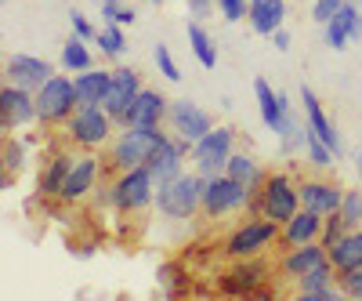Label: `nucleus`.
Here are the masks:
<instances>
[{"mask_svg":"<svg viewBox=\"0 0 362 301\" xmlns=\"http://www.w3.org/2000/svg\"><path fill=\"white\" fill-rule=\"evenodd\" d=\"M37 113L40 127H66V120L76 113V80L66 73H54L37 87Z\"/></svg>","mask_w":362,"mask_h":301,"instance_id":"obj_8","label":"nucleus"},{"mask_svg":"<svg viewBox=\"0 0 362 301\" xmlns=\"http://www.w3.org/2000/svg\"><path fill=\"white\" fill-rule=\"evenodd\" d=\"M329 254H326V247L319 244H300V247H290V251H279V261H276V276L283 280V283H300L315 265H322Z\"/></svg>","mask_w":362,"mask_h":301,"instance_id":"obj_17","label":"nucleus"},{"mask_svg":"<svg viewBox=\"0 0 362 301\" xmlns=\"http://www.w3.org/2000/svg\"><path fill=\"white\" fill-rule=\"evenodd\" d=\"M167 127H170V135H181L196 145L210 127H214V116L206 109H199L192 98H174L170 109H167Z\"/></svg>","mask_w":362,"mask_h":301,"instance_id":"obj_16","label":"nucleus"},{"mask_svg":"<svg viewBox=\"0 0 362 301\" xmlns=\"http://www.w3.org/2000/svg\"><path fill=\"white\" fill-rule=\"evenodd\" d=\"M348 4V0H315L312 4V22H319V25H326L334 15H341V8Z\"/></svg>","mask_w":362,"mask_h":301,"instance_id":"obj_39","label":"nucleus"},{"mask_svg":"<svg viewBox=\"0 0 362 301\" xmlns=\"http://www.w3.org/2000/svg\"><path fill=\"white\" fill-rule=\"evenodd\" d=\"M4 73H8V84H18V87L37 91L44 80L54 76V66L47 62V58H37V55H11L4 62Z\"/></svg>","mask_w":362,"mask_h":301,"instance_id":"obj_21","label":"nucleus"},{"mask_svg":"<svg viewBox=\"0 0 362 301\" xmlns=\"http://www.w3.org/2000/svg\"><path fill=\"white\" fill-rule=\"evenodd\" d=\"M98 178H105V160L95 153V149H76L73 157V167L62 182V193H58V203H83L87 196H95L98 189Z\"/></svg>","mask_w":362,"mask_h":301,"instance_id":"obj_10","label":"nucleus"},{"mask_svg":"<svg viewBox=\"0 0 362 301\" xmlns=\"http://www.w3.org/2000/svg\"><path fill=\"white\" fill-rule=\"evenodd\" d=\"M272 44H276V51H290V33H286V25L272 33Z\"/></svg>","mask_w":362,"mask_h":301,"instance_id":"obj_45","label":"nucleus"},{"mask_svg":"<svg viewBox=\"0 0 362 301\" xmlns=\"http://www.w3.org/2000/svg\"><path fill=\"white\" fill-rule=\"evenodd\" d=\"M66 138L73 149H105L116 135V120L105 106H76V113L66 120Z\"/></svg>","mask_w":362,"mask_h":301,"instance_id":"obj_6","label":"nucleus"},{"mask_svg":"<svg viewBox=\"0 0 362 301\" xmlns=\"http://www.w3.org/2000/svg\"><path fill=\"white\" fill-rule=\"evenodd\" d=\"M22 164H25V149H22V142H15L8 135L4 138V186H11V174H18Z\"/></svg>","mask_w":362,"mask_h":301,"instance_id":"obj_35","label":"nucleus"},{"mask_svg":"<svg viewBox=\"0 0 362 301\" xmlns=\"http://www.w3.org/2000/svg\"><path fill=\"white\" fill-rule=\"evenodd\" d=\"M305 160H308L312 171H329V167L337 164V153H334V149H329V145L308 127V131H305Z\"/></svg>","mask_w":362,"mask_h":301,"instance_id":"obj_31","label":"nucleus"},{"mask_svg":"<svg viewBox=\"0 0 362 301\" xmlns=\"http://www.w3.org/2000/svg\"><path fill=\"white\" fill-rule=\"evenodd\" d=\"M185 33H189V47H192V55H196V62H199L203 69H218V47H214V40H210V33L203 29V22L189 18Z\"/></svg>","mask_w":362,"mask_h":301,"instance_id":"obj_28","label":"nucleus"},{"mask_svg":"<svg viewBox=\"0 0 362 301\" xmlns=\"http://www.w3.org/2000/svg\"><path fill=\"white\" fill-rule=\"evenodd\" d=\"M95 44H98V51H102L105 58H124V55H127V37H124V25H119V22H105V25L98 29Z\"/></svg>","mask_w":362,"mask_h":301,"instance_id":"obj_32","label":"nucleus"},{"mask_svg":"<svg viewBox=\"0 0 362 301\" xmlns=\"http://www.w3.org/2000/svg\"><path fill=\"white\" fill-rule=\"evenodd\" d=\"M102 18L105 22H119V25H134L138 11L131 4H124V0H102Z\"/></svg>","mask_w":362,"mask_h":301,"instance_id":"obj_36","label":"nucleus"},{"mask_svg":"<svg viewBox=\"0 0 362 301\" xmlns=\"http://www.w3.org/2000/svg\"><path fill=\"white\" fill-rule=\"evenodd\" d=\"M326 254H329V261H334L337 276L351 273V268H362V229H348Z\"/></svg>","mask_w":362,"mask_h":301,"instance_id":"obj_26","label":"nucleus"},{"mask_svg":"<svg viewBox=\"0 0 362 301\" xmlns=\"http://www.w3.org/2000/svg\"><path fill=\"white\" fill-rule=\"evenodd\" d=\"M272 273H276V268L264 258H232V265L218 276V290L228 294V297H254L272 280Z\"/></svg>","mask_w":362,"mask_h":301,"instance_id":"obj_11","label":"nucleus"},{"mask_svg":"<svg viewBox=\"0 0 362 301\" xmlns=\"http://www.w3.org/2000/svg\"><path fill=\"white\" fill-rule=\"evenodd\" d=\"M156 215L167 218V222H189L199 215L203 207V174L196 171H181L177 178L163 182L156 189Z\"/></svg>","mask_w":362,"mask_h":301,"instance_id":"obj_3","label":"nucleus"},{"mask_svg":"<svg viewBox=\"0 0 362 301\" xmlns=\"http://www.w3.org/2000/svg\"><path fill=\"white\" fill-rule=\"evenodd\" d=\"M95 66V55H90V47H87V40L83 37H69L66 44H62V69L66 73H83V69H90Z\"/></svg>","mask_w":362,"mask_h":301,"instance_id":"obj_30","label":"nucleus"},{"mask_svg":"<svg viewBox=\"0 0 362 301\" xmlns=\"http://www.w3.org/2000/svg\"><path fill=\"white\" fill-rule=\"evenodd\" d=\"M225 174H228V178H235V182H247V186L261 189V182H264V174H268V171H261V164H257L250 153H232V160H228Z\"/></svg>","mask_w":362,"mask_h":301,"instance_id":"obj_29","label":"nucleus"},{"mask_svg":"<svg viewBox=\"0 0 362 301\" xmlns=\"http://www.w3.org/2000/svg\"><path fill=\"white\" fill-rule=\"evenodd\" d=\"M355 11H358V4H355V0H348V4L341 8V15H334V18L322 25V44L329 51H344L351 44V18H355Z\"/></svg>","mask_w":362,"mask_h":301,"instance_id":"obj_27","label":"nucleus"},{"mask_svg":"<svg viewBox=\"0 0 362 301\" xmlns=\"http://www.w3.org/2000/svg\"><path fill=\"white\" fill-rule=\"evenodd\" d=\"M69 25H73V33H76V37H83V40H95V37H98V29L87 22V15H83V11H69Z\"/></svg>","mask_w":362,"mask_h":301,"instance_id":"obj_44","label":"nucleus"},{"mask_svg":"<svg viewBox=\"0 0 362 301\" xmlns=\"http://www.w3.org/2000/svg\"><path fill=\"white\" fill-rule=\"evenodd\" d=\"M189 157H192V142L181 138V135H167V138L156 145V153L148 157L145 167L153 171L156 186H163V182H170V178H177L181 171H185Z\"/></svg>","mask_w":362,"mask_h":301,"instance_id":"obj_15","label":"nucleus"},{"mask_svg":"<svg viewBox=\"0 0 362 301\" xmlns=\"http://www.w3.org/2000/svg\"><path fill=\"white\" fill-rule=\"evenodd\" d=\"M73 80H76V106H102L109 95V84H112V69L90 66V69L76 73Z\"/></svg>","mask_w":362,"mask_h":301,"instance_id":"obj_25","label":"nucleus"},{"mask_svg":"<svg viewBox=\"0 0 362 301\" xmlns=\"http://www.w3.org/2000/svg\"><path fill=\"white\" fill-rule=\"evenodd\" d=\"M279 244V222H272L264 215H250L247 222H239L228 239H225V254L228 258H261L268 254L272 247Z\"/></svg>","mask_w":362,"mask_h":301,"instance_id":"obj_7","label":"nucleus"},{"mask_svg":"<svg viewBox=\"0 0 362 301\" xmlns=\"http://www.w3.org/2000/svg\"><path fill=\"white\" fill-rule=\"evenodd\" d=\"M322 222H326V215H319V210H312V207H300L290 222L279 225L276 251H290V247H300V244H315V239L322 236Z\"/></svg>","mask_w":362,"mask_h":301,"instance_id":"obj_19","label":"nucleus"},{"mask_svg":"<svg viewBox=\"0 0 362 301\" xmlns=\"http://www.w3.org/2000/svg\"><path fill=\"white\" fill-rule=\"evenodd\" d=\"M138 91H141V76H138V69H131V66H116L112 69V84H109V95H105V109L112 113V120H119L127 109H131V102L138 98Z\"/></svg>","mask_w":362,"mask_h":301,"instance_id":"obj_22","label":"nucleus"},{"mask_svg":"<svg viewBox=\"0 0 362 301\" xmlns=\"http://www.w3.org/2000/svg\"><path fill=\"white\" fill-rule=\"evenodd\" d=\"M148 4H163V0H148Z\"/></svg>","mask_w":362,"mask_h":301,"instance_id":"obj_48","label":"nucleus"},{"mask_svg":"<svg viewBox=\"0 0 362 301\" xmlns=\"http://www.w3.org/2000/svg\"><path fill=\"white\" fill-rule=\"evenodd\" d=\"M247 22H250V29L257 37H272L286 22V0H250Z\"/></svg>","mask_w":362,"mask_h":301,"instance_id":"obj_23","label":"nucleus"},{"mask_svg":"<svg viewBox=\"0 0 362 301\" xmlns=\"http://www.w3.org/2000/svg\"><path fill=\"white\" fill-rule=\"evenodd\" d=\"M337 283H341V294H344V297H355V301H362V268H351V273H341V276H337Z\"/></svg>","mask_w":362,"mask_h":301,"instance_id":"obj_41","label":"nucleus"},{"mask_svg":"<svg viewBox=\"0 0 362 301\" xmlns=\"http://www.w3.org/2000/svg\"><path fill=\"white\" fill-rule=\"evenodd\" d=\"M344 200V186H337L326 174H300V203L319 215H337Z\"/></svg>","mask_w":362,"mask_h":301,"instance_id":"obj_18","label":"nucleus"},{"mask_svg":"<svg viewBox=\"0 0 362 301\" xmlns=\"http://www.w3.org/2000/svg\"><path fill=\"white\" fill-rule=\"evenodd\" d=\"M167 135L170 131H163V127H119L105 149V171L116 174V171H131V167L148 164V157L156 153V145Z\"/></svg>","mask_w":362,"mask_h":301,"instance_id":"obj_2","label":"nucleus"},{"mask_svg":"<svg viewBox=\"0 0 362 301\" xmlns=\"http://www.w3.org/2000/svg\"><path fill=\"white\" fill-rule=\"evenodd\" d=\"M351 160H355V171H358V178H362V149H355V157H351Z\"/></svg>","mask_w":362,"mask_h":301,"instance_id":"obj_47","label":"nucleus"},{"mask_svg":"<svg viewBox=\"0 0 362 301\" xmlns=\"http://www.w3.org/2000/svg\"><path fill=\"white\" fill-rule=\"evenodd\" d=\"M156 178L145 164L131 171H116L109 178V207L119 218H141L148 207L156 203Z\"/></svg>","mask_w":362,"mask_h":301,"instance_id":"obj_1","label":"nucleus"},{"mask_svg":"<svg viewBox=\"0 0 362 301\" xmlns=\"http://www.w3.org/2000/svg\"><path fill=\"white\" fill-rule=\"evenodd\" d=\"M247 4L250 0H218V15L225 22H243L247 18Z\"/></svg>","mask_w":362,"mask_h":301,"instance_id":"obj_42","label":"nucleus"},{"mask_svg":"<svg viewBox=\"0 0 362 301\" xmlns=\"http://www.w3.org/2000/svg\"><path fill=\"white\" fill-rule=\"evenodd\" d=\"M0 124H4L8 135L18 127H29V124H40L37 91L18 87V84H4V91H0Z\"/></svg>","mask_w":362,"mask_h":301,"instance_id":"obj_13","label":"nucleus"},{"mask_svg":"<svg viewBox=\"0 0 362 301\" xmlns=\"http://www.w3.org/2000/svg\"><path fill=\"white\" fill-rule=\"evenodd\" d=\"M167 109L170 98L156 87H141L138 98L131 102V109L116 120V127H163L167 124Z\"/></svg>","mask_w":362,"mask_h":301,"instance_id":"obj_14","label":"nucleus"},{"mask_svg":"<svg viewBox=\"0 0 362 301\" xmlns=\"http://www.w3.org/2000/svg\"><path fill=\"white\" fill-rule=\"evenodd\" d=\"M185 11H189V18L206 22V18L218 15V0H185Z\"/></svg>","mask_w":362,"mask_h":301,"instance_id":"obj_43","label":"nucleus"},{"mask_svg":"<svg viewBox=\"0 0 362 301\" xmlns=\"http://www.w3.org/2000/svg\"><path fill=\"white\" fill-rule=\"evenodd\" d=\"M351 44H362V11H355L351 18Z\"/></svg>","mask_w":362,"mask_h":301,"instance_id":"obj_46","label":"nucleus"},{"mask_svg":"<svg viewBox=\"0 0 362 301\" xmlns=\"http://www.w3.org/2000/svg\"><path fill=\"white\" fill-rule=\"evenodd\" d=\"M337 215L344 218L348 229H362V189H344V200H341Z\"/></svg>","mask_w":362,"mask_h":301,"instance_id":"obj_33","label":"nucleus"},{"mask_svg":"<svg viewBox=\"0 0 362 301\" xmlns=\"http://www.w3.org/2000/svg\"><path fill=\"white\" fill-rule=\"evenodd\" d=\"M300 207H305L300 203V178H293L290 171H268L257 189V215L283 225Z\"/></svg>","mask_w":362,"mask_h":301,"instance_id":"obj_5","label":"nucleus"},{"mask_svg":"<svg viewBox=\"0 0 362 301\" xmlns=\"http://www.w3.org/2000/svg\"><path fill=\"white\" fill-rule=\"evenodd\" d=\"M73 157H76V149H73V153L66 149V153L47 157V164L40 167V178H37V196H40V200H58L66 174H69V167H73Z\"/></svg>","mask_w":362,"mask_h":301,"instance_id":"obj_24","label":"nucleus"},{"mask_svg":"<svg viewBox=\"0 0 362 301\" xmlns=\"http://www.w3.org/2000/svg\"><path fill=\"white\" fill-rule=\"evenodd\" d=\"M348 232V225H344V218L341 215H326V222H322V236H319V244L329 251V247H334L337 244V239Z\"/></svg>","mask_w":362,"mask_h":301,"instance_id":"obj_38","label":"nucleus"},{"mask_svg":"<svg viewBox=\"0 0 362 301\" xmlns=\"http://www.w3.org/2000/svg\"><path fill=\"white\" fill-rule=\"evenodd\" d=\"M232 153H235V127H228V124H214V127H210V131L192 145L189 164H192L196 174L214 178V174H225Z\"/></svg>","mask_w":362,"mask_h":301,"instance_id":"obj_9","label":"nucleus"},{"mask_svg":"<svg viewBox=\"0 0 362 301\" xmlns=\"http://www.w3.org/2000/svg\"><path fill=\"white\" fill-rule=\"evenodd\" d=\"M257 189L247 182H235L228 174H214V178H203V207L199 215L206 222H221L228 215H239V210H250Z\"/></svg>","mask_w":362,"mask_h":301,"instance_id":"obj_4","label":"nucleus"},{"mask_svg":"<svg viewBox=\"0 0 362 301\" xmlns=\"http://www.w3.org/2000/svg\"><path fill=\"white\" fill-rule=\"evenodd\" d=\"M254 95H257V113H261V124L276 135V138H286V135H293L300 124L290 116V98L283 95V91H276L264 76H257L254 80Z\"/></svg>","mask_w":362,"mask_h":301,"instance_id":"obj_12","label":"nucleus"},{"mask_svg":"<svg viewBox=\"0 0 362 301\" xmlns=\"http://www.w3.org/2000/svg\"><path fill=\"white\" fill-rule=\"evenodd\" d=\"M300 102H305V124H308V127H312L329 149H334L337 160H341V157H344V142H341V135H337V124L329 120V113L322 109L319 95L312 91L308 84H300Z\"/></svg>","mask_w":362,"mask_h":301,"instance_id":"obj_20","label":"nucleus"},{"mask_svg":"<svg viewBox=\"0 0 362 301\" xmlns=\"http://www.w3.org/2000/svg\"><path fill=\"white\" fill-rule=\"evenodd\" d=\"M297 297L300 301H334V297H344V294H341V283L334 280V283H322V287H312V290H300Z\"/></svg>","mask_w":362,"mask_h":301,"instance_id":"obj_40","label":"nucleus"},{"mask_svg":"<svg viewBox=\"0 0 362 301\" xmlns=\"http://www.w3.org/2000/svg\"><path fill=\"white\" fill-rule=\"evenodd\" d=\"M153 58H156V69L163 73V80H170V84L181 80V69H177V62H174V55H170L167 44H156L153 47Z\"/></svg>","mask_w":362,"mask_h":301,"instance_id":"obj_37","label":"nucleus"},{"mask_svg":"<svg viewBox=\"0 0 362 301\" xmlns=\"http://www.w3.org/2000/svg\"><path fill=\"white\" fill-rule=\"evenodd\" d=\"M334 280H337V268H334V261L326 258L322 265H315L312 273H308L305 280H300V283L293 287V297H297L300 290H312V287H322V283H334Z\"/></svg>","mask_w":362,"mask_h":301,"instance_id":"obj_34","label":"nucleus"}]
</instances>
